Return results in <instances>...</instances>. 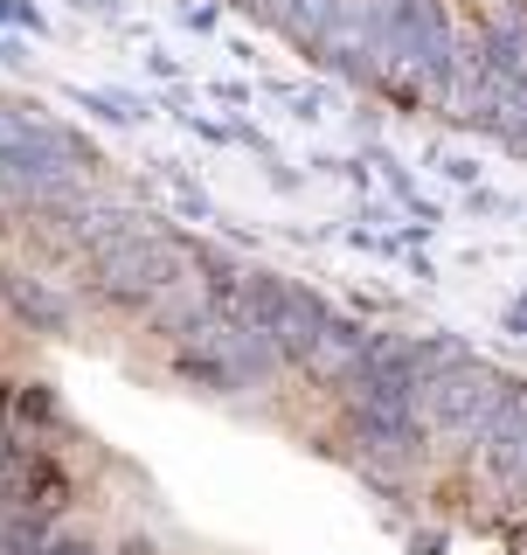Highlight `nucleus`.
I'll use <instances>...</instances> for the list:
<instances>
[{
  "label": "nucleus",
  "instance_id": "nucleus-8",
  "mask_svg": "<svg viewBox=\"0 0 527 555\" xmlns=\"http://www.w3.org/2000/svg\"><path fill=\"white\" fill-rule=\"evenodd\" d=\"M42 555H98V548H91V542H49Z\"/></svg>",
  "mask_w": 527,
  "mask_h": 555
},
{
  "label": "nucleus",
  "instance_id": "nucleus-6",
  "mask_svg": "<svg viewBox=\"0 0 527 555\" xmlns=\"http://www.w3.org/2000/svg\"><path fill=\"white\" fill-rule=\"evenodd\" d=\"M0 299H8L22 320L35 326V334H63L69 326V306L56 299L49 285H35V278H22V271H0Z\"/></svg>",
  "mask_w": 527,
  "mask_h": 555
},
{
  "label": "nucleus",
  "instance_id": "nucleus-7",
  "mask_svg": "<svg viewBox=\"0 0 527 555\" xmlns=\"http://www.w3.org/2000/svg\"><path fill=\"white\" fill-rule=\"evenodd\" d=\"M14 459V382H0V465Z\"/></svg>",
  "mask_w": 527,
  "mask_h": 555
},
{
  "label": "nucleus",
  "instance_id": "nucleus-3",
  "mask_svg": "<svg viewBox=\"0 0 527 555\" xmlns=\"http://www.w3.org/2000/svg\"><path fill=\"white\" fill-rule=\"evenodd\" d=\"M8 493H14V514H22V520H49V514L69 507L63 465H49L42 451H14V459H8Z\"/></svg>",
  "mask_w": 527,
  "mask_h": 555
},
{
  "label": "nucleus",
  "instance_id": "nucleus-5",
  "mask_svg": "<svg viewBox=\"0 0 527 555\" xmlns=\"http://www.w3.org/2000/svg\"><path fill=\"white\" fill-rule=\"evenodd\" d=\"M250 14H264L271 28H285L292 42L320 49V35L333 28V14H340V0H243Z\"/></svg>",
  "mask_w": 527,
  "mask_h": 555
},
{
  "label": "nucleus",
  "instance_id": "nucleus-1",
  "mask_svg": "<svg viewBox=\"0 0 527 555\" xmlns=\"http://www.w3.org/2000/svg\"><path fill=\"white\" fill-rule=\"evenodd\" d=\"M83 250H91L98 285L112 292V299H160V292L173 285V271H181L173 243H160L139 216H98V222H83Z\"/></svg>",
  "mask_w": 527,
  "mask_h": 555
},
{
  "label": "nucleus",
  "instance_id": "nucleus-10",
  "mask_svg": "<svg viewBox=\"0 0 527 555\" xmlns=\"http://www.w3.org/2000/svg\"><path fill=\"white\" fill-rule=\"evenodd\" d=\"M520 493H527V486H520Z\"/></svg>",
  "mask_w": 527,
  "mask_h": 555
},
{
  "label": "nucleus",
  "instance_id": "nucleus-9",
  "mask_svg": "<svg viewBox=\"0 0 527 555\" xmlns=\"http://www.w3.org/2000/svg\"><path fill=\"white\" fill-rule=\"evenodd\" d=\"M520 14H527V0H520Z\"/></svg>",
  "mask_w": 527,
  "mask_h": 555
},
{
  "label": "nucleus",
  "instance_id": "nucleus-4",
  "mask_svg": "<svg viewBox=\"0 0 527 555\" xmlns=\"http://www.w3.org/2000/svg\"><path fill=\"white\" fill-rule=\"evenodd\" d=\"M479 438H486V465H493V473L520 493V486H527V389L506 396L500 416L479 430Z\"/></svg>",
  "mask_w": 527,
  "mask_h": 555
},
{
  "label": "nucleus",
  "instance_id": "nucleus-2",
  "mask_svg": "<svg viewBox=\"0 0 527 555\" xmlns=\"http://www.w3.org/2000/svg\"><path fill=\"white\" fill-rule=\"evenodd\" d=\"M506 396H514V382H506L500 369H486V361H472V354H459L451 369H437V375L424 382L430 424L451 430V438H479V430L500 416Z\"/></svg>",
  "mask_w": 527,
  "mask_h": 555
}]
</instances>
